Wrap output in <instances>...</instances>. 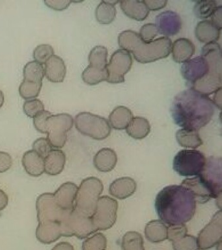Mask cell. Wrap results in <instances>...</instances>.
Instances as JSON below:
<instances>
[{"instance_id":"1","label":"cell","mask_w":222,"mask_h":250,"mask_svg":"<svg viewBox=\"0 0 222 250\" xmlns=\"http://www.w3.org/2000/svg\"><path fill=\"white\" fill-rule=\"evenodd\" d=\"M214 110L213 101L192 88L177 94L171 107L175 124L183 128L197 131L211 121Z\"/></svg>"},{"instance_id":"2","label":"cell","mask_w":222,"mask_h":250,"mask_svg":"<svg viewBox=\"0 0 222 250\" xmlns=\"http://www.w3.org/2000/svg\"><path fill=\"white\" fill-rule=\"evenodd\" d=\"M155 209L161 220L168 226L185 224L196 211V199L182 185H171L161 189L155 199Z\"/></svg>"},{"instance_id":"3","label":"cell","mask_w":222,"mask_h":250,"mask_svg":"<svg viewBox=\"0 0 222 250\" xmlns=\"http://www.w3.org/2000/svg\"><path fill=\"white\" fill-rule=\"evenodd\" d=\"M72 210L60 208L54 201L53 193H44L39 197L38 239L42 243L50 244L62 236H70L69 223Z\"/></svg>"},{"instance_id":"4","label":"cell","mask_w":222,"mask_h":250,"mask_svg":"<svg viewBox=\"0 0 222 250\" xmlns=\"http://www.w3.org/2000/svg\"><path fill=\"white\" fill-rule=\"evenodd\" d=\"M118 42L121 49L131 52L135 60L141 63H149L167 58L172 47V41L169 37H160L151 42H145L138 33L132 30L121 33Z\"/></svg>"},{"instance_id":"5","label":"cell","mask_w":222,"mask_h":250,"mask_svg":"<svg viewBox=\"0 0 222 250\" xmlns=\"http://www.w3.org/2000/svg\"><path fill=\"white\" fill-rule=\"evenodd\" d=\"M34 125L37 130L47 134V140L52 146L62 148L67 140V132L74 125V119L67 113L52 115L50 111H42L34 118Z\"/></svg>"},{"instance_id":"6","label":"cell","mask_w":222,"mask_h":250,"mask_svg":"<svg viewBox=\"0 0 222 250\" xmlns=\"http://www.w3.org/2000/svg\"><path fill=\"white\" fill-rule=\"evenodd\" d=\"M202 56L207 62L208 73L190 87L206 96L215 93L222 85V50L218 42L207 43L202 47Z\"/></svg>"},{"instance_id":"7","label":"cell","mask_w":222,"mask_h":250,"mask_svg":"<svg viewBox=\"0 0 222 250\" xmlns=\"http://www.w3.org/2000/svg\"><path fill=\"white\" fill-rule=\"evenodd\" d=\"M103 189L102 181L97 178L89 177L83 180L78 189L75 201L76 210L83 216L91 218Z\"/></svg>"},{"instance_id":"8","label":"cell","mask_w":222,"mask_h":250,"mask_svg":"<svg viewBox=\"0 0 222 250\" xmlns=\"http://www.w3.org/2000/svg\"><path fill=\"white\" fill-rule=\"evenodd\" d=\"M107 58L108 50L106 47L97 46L91 50L89 55V65L81 74V78L85 83L93 85L107 81L108 78Z\"/></svg>"},{"instance_id":"9","label":"cell","mask_w":222,"mask_h":250,"mask_svg":"<svg viewBox=\"0 0 222 250\" xmlns=\"http://www.w3.org/2000/svg\"><path fill=\"white\" fill-rule=\"evenodd\" d=\"M75 126L81 134L97 140L110 136L111 126L107 119L89 112H81L75 117Z\"/></svg>"},{"instance_id":"10","label":"cell","mask_w":222,"mask_h":250,"mask_svg":"<svg viewBox=\"0 0 222 250\" xmlns=\"http://www.w3.org/2000/svg\"><path fill=\"white\" fill-rule=\"evenodd\" d=\"M206 159L200 150H181L173 160V169L182 177H195L202 173Z\"/></svg>"},{"instance_id":"11","label":"cell","mask_w":222,"mask_h":250,"mask_svg":"<svg viewBox=\"0 0 222 250\" xmlns=\"http://www.w3.org/2000/svg\"><path fill=\"white\" fill-rule=\"evenodd\" d=\"M118 210V203L116 199L106 195L100 197L91 217L95 231L112 228L116 222Z\"/></svg>"},{"instance_id":"12","label":"cell","mask_w":222,"mask_h":250,"mask_svg":"<svg viewBox=\"0 0 222 250\" xmlns=\"http://www.w3.org/2000/svg\"><path fill=\"white\" fill-rule=\"evenodd\" d=\"M222 167L221 157L210 156L206 159L203 169L199 175L211 191L214 199L222 195Z\"/></svg>"},{"instance_id":"13","label":"cell","mask_w":222,"mask_h":250,"mask_svg":"<svg viewBox=\"0 0 222 250\" xmlns=\"http://www.w3.org/2000/svg\"><path fill=\"white\" fill-rule=\"evenodd\" d=\"M132 58L130 53L123 49H119L111 56L107 65L108 78L106 82L110 83H120L124 82V75L131 68Z\"/></svg>"},{"instance_id":"14","label":"cell","mask_w":222,"mask_h":250,"mask_svg":"<svg viewBox=\"0 0 222 250\" xmlns=\"http://www.w3.org/2000/svg\"><path fill=\"white\" fill-rule=\"evenodd\" d=\"M198 242L201 250H207L222 242V212L220 210L199 234Z\"/></svg>"},{"instance_id":"15","label":"cell","mask_w":222,"mask_h":250,"mask_svg":"<svg viewBox=\"0 0 222 250\" xmlns=\"http://www.w3.org/2000/svg\"><path fill=\"white\" fill-rule=\"evenodd\" d=\"M183 78L190 86L203 78L208 72L207 62L203 57L198 56L184 62L181 68Z\"/></svg>"},{"instance_id":"16","label":"cell","mask_w":222,"mask_h":250,"mask_svg":"<svg viewBox=\"0 0 222 250\" xmlns=\"http://www.w3.org/2000/svg\"><path fill=\"white\" fill-rule=\"evenodd\" d=\"M155 21L159 33L167 37L177 34L182 27L180 16L172 11L160 13L156 17Z\"/></svg>"},{"instance_id":"17","label":"cell","mask_w":222,"mask_h":250,"mask_svg":"<svg viewBox=\"0 0 222 250\" xmlns=\"http://www.w3.org/2000/svg\"><path fill=\"white\" fill-rule=\"evenodd\" d=\"M78 189L75 184L66 183L53 193L54 201L60 208L65 210L75 208Z\"/></svg>"},{"instance_id":"18","label":"cell","mask_w":222,"mask_h":250,"mask_svg":"<svg viewBox=\"0 0 222 250\" xmlns=\"http://www.w3.org/2000/svg\"><path fill=\"white\" fill-rule=\"evenodd\" d=\"M181 185L192 193L197 203H205L214 198L211 191L199 175L184 179Z\"/></svg>"},{"instance_id":"19","label":"cell","mask_w":222,"mask_h":250,"mask_svg":"<svg viewBox=\"0 0 222 250\" xmlns=\"http://www.w3.org/2000/svg\"><path fill=\"white\" fill-rule=\"evenodd\" d=\"M44 70L46 78L54 83L63 82L67 73V67L63 59L56 55H53L46 62Z\"/></svg>"},{"instance_id":"20","label":"cell","mask_w":222,"mask_h":250,"mask_svg":"<svg viewBox=\"0 0 222 250\" xmlns=\"http://www.w3.org/2000/svg\"><path fill=\"white\" fill-rule=\"evenodd\" d=\"M196 52V47L194 43L186 38L177 39L171 47L173 60L181 63L190 60Z\"/></svg>"},{"instance_id":"21","label":"cell","mask_w":222,"mask_h":250,"mask_svg":"<svg viewBox=\"0 0 222 250\" xmlns=\"http://www.w3.org/2000/svg\"><path fill=\"white\" fill-rule=\"evenodd\" d=\"M136 181L130 177H122L116 179L110 186V193L112 196L124 199L131 196L136 190Z\"/></svg>"},{"instance_id":"22","label":"cell","mask_w":222,"mask_h":250,"mask_svg":"<svg viewBox=\"0 0 222 250\" xmlns=\"http://www.w3.org/2000/svg\"><path fill=\"white\" fill-rule=\"evenodd\" d=\"M65 160V154L61 150L52 149L44 158V172L50 175H57L61 173Z\"/></svg>"},{"instance_id":"23","label":"cell","mask_w":222,"mask_h":250,"mask_svg":"<svg viewBox=\"0 0 222 250\" xmlns=\"http://www.w3.org/2000/svg\"><path fill=\"white\" fill-rule=\"evenodd\" d=\"M93 162L95 167L99 171L109 172L116 167L118 156L112 148H103L95 154Z\"/></svg>"},{"instance_id":"24","label":"cell","mask_w":222,"mask_h":250,"mask_svg":"<svg viewBox=\"0 0 222 250\" xmlns=\"http://www.w3.org/2000/svg\"><path fill=\"white\" fill-rule=\"evenodd\" d=\"M220 31L211 21L204 20L197 24L195 34L199 41L207 44L216 42L220 39Z\"/></svg>"},{"instance_id":"25","label":"cell","mask_w":222,"mask_h":250,"mask_svg":"<svg viewBox=\"0 0 222 250\" xmlns=\"http://www.w3.org/2000/svg\"><path fill=\"white\" fill-rule=\"evenodd\" d=\"M121 8L127 17L138 21H143L147 19L149 10L143 1L128 0L121 1Z\"/></svg>"},{"instance_id":"26","label":"cell","mask_w":222,"mask_h":250,"mask_svg":"<svg viewBox=\"0 0 222 250\" xmlns=\"http://www.w3.org/2000/svg\"><path fill=\"white\" fill-rule=\"evenodd\" d=\"M22 164L27 173L33 177H40L44 171V158L34 150L25 152Z\"/></svg>"},{"instance_id":"27","label":"cell","mask_w":222,"mask_h":250,"mask_svg":"<svg viewBox=\"0 0 222 250\" xmlns=\"http://www.w3.org/2000/svg\"><path fill=\"white\" fill-rule=\"evenodd\" d=\"M133 119L131 110L125 106L116 107L111 112L109 116L110 126L116 130H123L127 128L128 125Z\"/></svg>"},{"instance_id":"28","label":"cell","mask_w":222,"mask_h":250,"mask_svg":"<svg viewBox=\"0 0 222 250\" xmlns=\"http://www.w3.org/2000/svg\"><path fill=\"white\" fill-rule=\"evenodd\" d=\"M145 237L150 242L158 243L167 238V227L161 220H152L146 225Z\"/></svg>"},{"instance_id":"29","label":"cell","mask_w":222,"mask_h":250,"mask_svg":"<svg viewBox=\"0 0 222 250\" xmlns=\"http://www.w3.org/2000/svg\"><path fill=\"white\" fill-rule=\"evenodd\" d=\"M126 129L130 137L137 140L145 138L151 131V125L147 119L142 117H133Z\"/></svg>"},{"instance_id":"30","label":"cell","mask_w":222,"mask_h":250,"mask_svg":"<svg viewBox=\"0 0 222 250\" xmlns=\"http://www.w3.org/2000/svg\"><path fill=\"white\" fill-rule=\"evenodd\" d=\"M116 1H102L97 6L95 16L97 21L102 24H109L114 21L116 17V9L115 4L118 3Z\"/></svg>"},{"instance_id":"31","label":"cell","mask_w":222,"mask_h":250,"mask_svg":"<svg viewBox=\"0 0 222 250\" xmlns=\"http://www.w3.org/2000/svg\"><path fill=\"white\" fill-rule=\"evenodd\" d=\"M176 139L183 147L196 148L202 144L198 131L190 129L182 128L177 131Z\"/></svg>"},{"instance_id":"32","label":"cell","mask_w":222,"mask_h":250,"mask_svg":"<svg viewBox=\"0 0 222 250\" xmlns=\"http://www.w3.org/2000/svg\"><path fill=\"white\" fill-rule=\"evenodd\" d=\"M45 70L43 64L36 61L28 62L24 68V79L29 81L42 83Z\"/></svg>"},{"instance_id":"33","label":"cell","mask_w":222,"mask_h":250,"mask_svg":"<svg viewBox=\"0 0 222 250\" xmlns=\"http://www.w3.org/2000/svg\"><path fill=\"white\" fill-rule=\"evenodd\" d=\"M122 250H145L141 234L136 231H129L122 240Z\"/></svg>"},{"instance_id":"34","label":"cell","mask_w":222,"mask_h":250,"mask_svg":"<svg viewBox=\"0 0 222 250\" xmlns=\"http://www.w3.org/2000/svg\"><path fill=\"white\" fill-rule=\"evenodd\" d=\"M42 85V83L40 82L29 81L24 79L19 87V93L23 99H35L40 95Z\"/></svg>"},{"instance_id":"35","label":"cell","mask_w":222,"mask_h":250,"mask_svg":"<svg viewBox=\"0 0 222 250\" xmlns=\"http://www.w3.org/2000/svg\"><path fill=\"white\" fill-rule=\"evenodd\" d=\"M218 7V3L214 0L198 1L194 7V13L196 17L205 19L211 17L214 10Z\"/></svg>"},{"instance_id":"36","label":"cell","mask_w":222,"mask_h":250,"mask_svg":"<svg viewBox=\"0 0 222 250\" xmlns=\"http://www.w3.org/2000/svg\"><path fill=\"white\" fill-rule=\"evenodd\" d=\"M107 240L104 234L99 232L83 242V250H106Z\"/></svg>"},{"instance_id":"37","label":"cell","mask_w":222,"mask_h":250,"mask_svg":"<svg viewBox=\"0 0 222 250\" xmlns=\"http://www.w3.org/2000/svg\"><path fill=\"white\" fill-rule=\"evenodd\" d=\"M172 243L174 250H200L198 238L188 234L175 240Z\"/></svg>"},{"instance_id":"38","label":"cell","mask_w":222,"mask_h":250,"mask_svg":"<svg viewBox=\"0 0 222 250\" xmlns=\"http://www.w3.org/2000/svg\"><path fill=\"white\" fill-rule=\"evenodd\" d=\"M54 53L53 47L51 45L42 44L36 47L33 56L36 62L43 64L53 56Z\"/></svg>"},{"instance_id":"39","label":"cell","mask_w":222,"mask_h":250,"mask_svg":"<svg viewBox=\"0 0 222 250\" xmlns=\"http://www.w3.org/2000/svg\"><path fill=\"white\" fill-rule=\"evenodd\" d=\"M23 109L29 117L34 118L39 113L44 110L43 103L39 99L27 100L23 105Z\"/></svg>"},{"instance_id":"40","label":"cell","mask_w":222,"mask_h":250,"mask_svg":"<svg viewBox=\"0 0 222 250\" xmlns=\"http://www.w3.org/2000/svg\"><path fill=\"white\" fill-rule=\"evenodd\" d=\"M159 34L157 27L155 23H146L141 27L140 31V37L141 40L145 42H151Z\"/></svg>"},{"instance_id":"41","label":"cell","mask_w":222,"mask_h":250,"mask_svg":"<svg viewBox=\"0 0 222 250\" xmlns=\"http://www.w3.org/2000/svg\"><path fill=\"white\" fill-rule=\"evenodd\" d=\"M33 150L42 158H44L51 151L52 146L47 139L40 138L35 141L33 144Z\"/></svg>"},{"instance_id":"42","label":"cell","mask_w":222,"mask_h":250,"mask_svg":"<svg viewBox=\"0 0 222 250\" xmlns=\"http://www.w3.org/2000/svg\"><path fill=\"white\" fill-rule=\"evenodd\" d=\"M188 229L185 224L175 225L167 227V238L169 241L173 242L186 235Z\"/></svg>"},{"instance_id":"43","label":"cell","mask_w":222,"mask_h":250,"mask_svg":"<svg viewBox=\"0 0 222 250\" xmlns=\"http://www.w3.org/2000/svg\"><path fill=\"white\" fill-rule=\"evenodd\" d=\"M12 164V158L9 154L0 152V173H3L10 169Z\"/></svg>"},{"instance_id":"44","label":"cell","mask_w":222,"mask_h":250,"mask_svg":"<svg viewBox=\"0 0 222 250\" xmlns=\"http://www.w3.org/2000/svg\"><path fill=\"white\" fill-rule=\"evenodd\" d=\"M72 3L71 1H63V0H48L44 1V3L48 7L51 8L52 9L56 10V11H63L64 9H67Z\"/></svg>"},{"instance_id":"45","label":"cell","mask_w":222,"mask_h":250,"mask_svg":"<svg viewBox=\"0 0 222 250\" xmlns=\"http://www.w3.org/2000/svg\"><path fill=\"white\" fill-rule=\"evenodd\" d=\"M149 11H158L165 7L167 3L166 0H146L143 1Z\"/></svg>"},{"instance_id":"46","label":"cell","mask_w":222,"mask_h":250,"mask_svg":"<svg viewBox=\"0 0 222 250\" xmlns=\"http://www.w3.org/2000/svg\"><path fill=\"white\" fill-rule=\"evenodd\" d=\"M222 6L219 5L214 10V13L212 15V23L215 25L221 30L222 28Z\"/></svg>"},{"instance_id":"47","label":"cell","mask_w":222,"mask_h":250,"mask_svg":"<svg viewBox=\"0 0 222 250\" xmlns=\"http://www.w3.org/2000/svg\"><path fill=\"white\" fill-rule=\"evenodd\" d=\"M8 203V197L6 193L0 189V210H2L7 207Z\"/></svg>"},{"instance_id":"48","label":"cell","mask_w":222,"mask_h":250,"mask_svg":"<svg viewBox=\"0 0 222 250\" xmlns=\"http://www.w3.org/2000/svg\"><path fill=\"white\" fill-rule=\"evenodd\" d=\"M52 250H74L73 246L68 242H61L57 244Z\"/></svg>"},{"instance_id":"49","label":"cell","mask_w":222,"mask_h":250,"mask_svg":"<svg viewBox=\"0 0 222 250\" xmlns=\"http://www.w3.org/2000/svg\"><path fill=\"white\" fill-rule=\"evenodd\" d=\"M215 95L214 97V104L221 109L222 107V88L215 92Z\"/></svg>"},{"instance_id":"50","label":"cell","mask_w":222,"mask_h":250,"mask_svg":"<svg viewBox=\"0 0 222 250\" xmlns=\"http://www.w3.org/2000/svg\"><path fill=\"white\" fill-rule=\"evenodd\" d=\"M4 103V94L0 90V108L3 106Z\"/></svg>"}]
</instances>
